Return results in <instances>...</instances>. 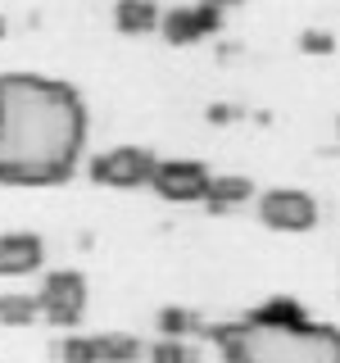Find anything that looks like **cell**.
<instances>
[{"label": "cell", "instance_id": "cell-1", "mask_svg": "<svg viewBox=\"0 0 340 363\" xmlns=\"http://www.w3.org/2000/svg\"><path fill=\"white\" fill-rule=\"evenodd\" d=\"M91 136L82 91L45 73H0V186H64Z\"/></svg>", "mask_w": 340, "mask_h": 363}, {"label": "cell", "instance_id": "cell-2", "mask_svg": "<svg viewBox=\"0 0 340 363\" xmlns=\"http://www.w3.org/2000/svg\"><path fill=\"white\" fill-rule=\"evenodd\" d=\"M204 340L227 363H340V327L332 323H259V318H236V323L204 327Z\"/></svg>", "mask_w": 340, "mask_h": 363}, {"label": "cell", "instance_id": "cell-3", "mask_svg": "<svg viewBox=\"0 0 340 363\" xmlns=\"http://www.w3.org/2000/svg\"><path fill=\"white\" fill-rule=\"evenodd\" d=\"M37 304H41V318L64 332L82 327L86 318V304H91V286H86V272L77 268H50L37 286Z\"/></svg>", "mask_w": 340, "mask_h": 363}, {"label": "cell", "instance_id": "cell-4", "mask_svg": "<svg viewBox=\"0 0 340 363\" xmlns=\"http://www.w3.org/2000/svg\"><path fill=\"white\" fill-rule=\"evenodd\" d=\"M254 213L268 232H313L317 218H322V204H317L309 191L300 186H272V191H259L254 196Z\"/></svg>", "mask_w": 340, "mask_h": 363}, {"label": "cell", "instance_id": "cell-5", "mask_svg": "<svg viewBox=\"0 0 340 363\" xmlns=\"http://www.w3.org/2000/svg\"><path fill=\"white\" fill-rule=\"evenodd\" d=\"M159 168V155L150 145H113V150H100L86 164V173L96 186H113V191H136V186H150Z\"/></svg>", "mask_w": 340, "mask_h": 363}, {"label": "cell", "instance_id": "cell-6", "mask_svg": "<svg viewBox=\"0 0 340 363\" xmlns=\"http://www.w3.org/2000/svg\"><path fill=\"white\" fill-rule=\"evenodd\" d=\"M209 182H213V173L200 159H159V168L150 177V191L168 204H204Z\"/></svg>", "mask_w": 340, "mask_h": 363}, {"label": "cell", "instance_id": "cell-7", "mask_svg": "<svg viewBox=\"0 0 340 363\" xmlns=\"http://www.w3.org/2000/svg\"><path fill=\"white\" fill-rule=\"evenodd\" d=\"M45 268V241L37 232H5L0 236V277H32Z\"/></svg>", "mask_w": 340, "mask_h": 363}, {"label": "cell", "instance_id": "cell-8", "mask_svg": "<svg viewBox=\"0 0 340 363\" xmlns=\"http://www.w3.org/2000/svg\"><path fill=\"white\" fill-rule=\"evenodd\" d=\"M254 200V182H249L245 173H222L209 182V196H204V209L209 213H232L241 209V204Z\"/></svg>", "mask_w": 340, "mask_h": 363}, {"label": "cell", "instance_id": "cell-9", "mask_svg": "<svg viewBox=\"0 0 340 363\" xmlns=\"http://www.w3.org/2000/svg\"><path fill=\"white\" fill-rule=\"evenodd\" d=\"M159 14H164V9H159L154 0H118V5H113V28H118L123 37H145V32L159 28Z\"/></svg>", "mask_w": 340, "mask_h": 363}, {"label": "cell", "instance_id": "cell-10", "mask_svg": "<svg viewBox=\"0 0 340 363\" xmlns=\"http://www.w3.org/2000/svg\"><path fill=\"white\" fill-rule=\"evenodd\" d=\"M91 340H96V359L100 363H141L145 359L141 336H132V332H96Z\"/></svg>", "mask_w": 340, "mask_h": 363}, {"label": "cell", "instance_id": "cell-11", "mask_svg": "<svg viewBox=\"0 0 340 363\" xmlns=\"http://www.w3.org/2000/svg\"><path fill=\"white\" fill-rule=\"evenodd\" d=\"M159 32H164L168 45H196V41H204V32H200L196 9H191V5L164 9V14H159Z\"/></svg>", "mask_w": 340, "mask_h": 363}, {"label": "cell", "instance_id": "cell-12", "mask_svg": "<svg viewBox=\"0 0 340 363\" xmlns=\"http://www.w3.org/2000/svg\"><path fill=\"white\" fill-rule=\"evenodd\" d=\"M204 327H209V323H204V318L196 313V309H181V304H168V309H159L154 313V332L159 336H204Z\"/></svg>", "mask_w": 340, "mask_h": 363}, {"label": "cell", "instance_id": "cell-13", "mask_svg": "<svg viewBox=\"0 0 340 363\" xmlns=\"http://www.w3.org/2000/svg\"><path fill=\"white\" fill-rule=\"evenodd\" d=\"M41 318L37 295H23V291H5L0 295V327H32Z\"/></svg>", "mask_w": 340, "mask_h": 363}, {"label": "cell", "instance_id": "cell-14", "mask_svg": "<svg viewBox=\"0 0 340 363\" xmlns=\"http://www.w3.org/2000/svg\"><path fill=\"white\" fill-rule=\"evenodd\" d=\"M245 318H259V323H300V318H309V313H304V304L295 300V295H268V300L254 304Z\"/></svg>", "mask_w": 340, "mask_h": 363}, {"label": "cell", "instance_id": "cell-15", "mask_svg": "<svg viewBox=\"0 0 340 363\" xmlns=\"http://www.w3.org/2000/svg\"><path fill=\"white\" fill-rule=\"evenodd\" d=\"M145 363H200V350L186 336H159L145 350Z\"/></svg>", "mask_w": 340, "mask_h": 363}, {"label": "cell", "instance_id": "cell-16", "mask_svg": "<svg viewBox=\"0 0 340 363\" xmlns=\"http://www.w3.org/2000/svg\"><path fill=\"white\" fill-rule=\"evenodd\" d=\"M55 359L60 363H100L96 359V340L82 336V332H64L55 340Z\"/></svg>", "mask_w": 340, "mask_h": 363}, {"label": "cell", "instance_id": "cell-17", "mask_svg": "<svg viewBox=\"0 0 340 363\" xmlns=\"http://www.w3.org/2000/svg\"><path fill=\"white\" fill-rule=\"evenodd\" d=\"M191 9H196V23H200L204 37H218V32L227 28V9L213 5V0H200V5H191Z\"/></svg>", "mask_w": 340, "mask_h": 363}, {"label": "cell", "instance_id": "cell-18", "mask_svg": "<svg viewBox=\"0 0 340 363\" xmlns=\"http://www.w3.org/2000/svg\"><path fill=\"white\" fill-rule=\"evenodd\" d=\"M300 50L304 55H336V37L327 28H304L300 32Z\"/></svg>", "mask_w": 340, "mask_h": 363}, {"label": "cell", "instance_id": "cell-19", "mask_svg": "<svg viewBox=\"0 0 340 363\" xmlns=\"http://www.w3.org/2000/svg\"><path fill=\"white\" fill-rule=\"evenodd\" d=\"M204 118L213 123V128H227V123H236V118H245V109L241 105H232V100H213L209 109H204Z\"/></svg>", "mask_w": 340, "mask_h": 363}, {"label": "cell", "instance_id": "cell-20", "mask_svg": "<svg viewBox=\"0 0 340 363\" xmlns=\"http://www.w3.org/2000/svg\"><path fill=\"white\" fill-rule=\"evenodd\" d=\"M236 55H241V45H232V41L218 45V60H236Z\"/></svg>", "mask_w": 340, "mask_h": 363}, {"label": "cell", "instance_id": "cell-21", "mask_svg": "<svg viewBox=\"0 0 340 363\" xmlns=\"http://www.w3.org/2000/svg\"><path fill=\"white\" fill-rule=\"evenodd\" d=\"M213 5H222V9H232V5H241V0H213Z\"/></svg>", "mask_w": 340, "mask_h": 363}, {"label": "cell", "instance_id": "cell-22", "mask_svg": "<svg viewBox=\"0 0 340 363\" xmlns=\"http://www.w3.org/2000/svg\"><path fill=\"white\" fill-rule=\"evenodd\" d=\"M5 37H9V23H5V18H0V41H5Z\"/></svg>", "mask_w": 340, "mask_h": 363}, {"label": "cell", "instance_id": "cell-23", "mask_svg": "<svg viewBox=\"0 0 340 363\" xmlns=\"http://www.w3.org/2000/svg\"><path fill=\"white\" fill-rule=\"evenodd\" d=\"M336 136H340V113H336Z\"/></svg>", "mask_w": 340, "mask_h": 363}]
</instances>
